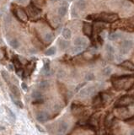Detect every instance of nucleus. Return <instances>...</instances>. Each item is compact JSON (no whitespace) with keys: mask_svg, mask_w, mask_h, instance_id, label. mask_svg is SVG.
<instances>
[{"mask_svg":"<svg viewBox=\"0 0 134 135\" xmlns=\"http://www.w3.org/2000/svg\"><path fill=\"white\" fill-rule=\"evenodd\" d=\"M112 84L116 90L133 89L134 85V75L124 74V75L116 76L112 80Z\"/></svg>","mask_w":134,"mask_h":135,"instance_id":"obj_1","label":"nucleus"},{"mask_svg":"<svg viewBox=\"0 0 134 135\" xmlns=\"http://www.w3.org/2000/svg\"><path fill=\"white\" fill-rule=\"evenodd\" d=\"M119 19L118 14H97V17H96V20H99V21H103V22H114Z\"/></svg>","mask_w":134,"mask_h":135,"instance_id":"obj_2","label":"nucleus"},{"mask_svg":"<svg viewBox=\"0 0 134 135\" xmlns=\"http://www.w3.org/2000/svg\"><path fill=\"white\" fill-rule=\"evenodd\" d=\"M13 13L16 18L22 22H26L28 20V15H27L26 12L22 8H17V9H14L13 10Z\"/></svg>","mask_w":134,"mask_h":135,"instance_id":"obj_3","label":"nucleus"},{"mask_svg":"<svg viewBox=\"0 0 134 135\" xmlns=\"http://www.w3.org/2000/svg\"><path fill=\"white\" fill-rule=\"evenodd\" d=\"M134 100V96L133 95H125V96L121 97L120 100H118L117 101L116 107H127V106L130 105L133 102Z\"/></svg>","mask_w":134,"mask_h":135,"instance_id":"obj_4","label":"nucleus"},{"mask_svg":"<svg viewBox=\"0 0 134 135\" xmlns=\"http://www.w3.org/2000/svg\"><path fill=\"white\" fill-rule=\"evenodd\" d=\"M133 46V41H130V40H126L121 43V53L122 55H126L129 53V51L132 49Z\"/></svg>","mask_w":134,"mask_h":135,"instance_id":"obj_5","label":"nucleus"},{"mask_svg":"<svg viewBox=\"0 0 134 135\" xmlns=\"http://www.w3.org/2000/svg\"><path fill=\"white\" fill-rule=\"evenodd\" d=\"M27 9H28L29 14H30L31 16H37L41 14V9H38V8L35 6V3H30V4L28 6Z\"/></svg>","mask_w":134,"mask_h":135,"instance_id":"obj_6","label":"nucleus"},{"mask_svg":"<svg viewBox=\"0 0 134 135\" xmlns=\"http://www.w3.org/2000/svg\"><path fill=\"white\" fill-rule=\"evenodd\" d=\"M83 34L86 35V36H90L92 35V32H93V27H92V25L88 22L83 23Z\"/></svg>","mask_w":134,"mask_h":135,"instance_id":"obj_7","label":"nucleus"},{"mask_svg":"<svg viewBox=\"0 0 134 135\" xmlns=\"http://www.w3.org/2000/svg\"><path fill=\"white\" fill-rule=\"evenodd\" d=\"M71 110H72V113L74 114V116H80L81 114H83V108L82 107H80V106L79 105H74L72 106V107H71Z\"/></svg>","mask_w":134,"mask_h":135,"instance_id":"obj_8","label":"nucleus"},{"mask_svg":"<svg viewBox=\"0 0 134 135\" xmlns=\"http://www.w3.org/2000/svg\"><path fill=\"white\" fill-rule=\"evenodd\" d=\"M36 120L40 122H45L48 120V114L45 111H41L36 115Z\"/></svg>","mask_w":134,"mask_h":135,"instance_id":"obj_9","label":"nucleus"},{"mask_svg":"<svg viewBox=\"0 0 134 135\" xmlns=\"http://www.w3.org/2000/svg\"><path fill=\"white\" fill-rule=\"evenodd\" d=\"M120 66L122 68H125L126 69L131 70V71H134V63H133V62L128 61V60L122 62V63L120 64Z\"/></svg>","mask_w":134,"mask_h":135,"instance_id":"obj_10","label":"nucleus"},{"mask_svg":"<svg viewBox=\"0 0 134 135\" xmlns=\"http://www.w3.org/2000/svg\"><path fill=\"white\" fill-rule=\"evenodd\" d=\"M67 12H68V4L64 2L63 4L61 6L59 9H58V14H59L60 17H64L66 15Z\"/></svg>","mask_w":134,"mask_h":135,"instance_id":"obj_11","label":"nucleus"},{"mask_svg":"<svg viewBox=\"0 0 134 135\" xmlns=\"http://www.w3.org/2000/svg\"><path fill=\"white\" fill-rule=\"evenodd\" d=\"M75 46H82V47H85L87 45V41L86 40H84L82 37H78L76 38L74 41Z\"/></svg>","mask_w":134,"mask_h":135,"instance_id":"obj_12","label":"nucleus"},{"mask_svg":"<svg viewBox=\"0 0 134 135\" xmlns=\"http://www.w3.org/2000/svg\"><path fill=\"white\" fill-rule=\"evenodd\" d=\"M102 106H103V101H102L101 95H98V96H96L95 101H94V107L99 108L101 107Z\"/></svg>","mask_w":134,"mask_h":135,"instance_id":"obj_13","label":"nucleus"},{"mask_svg":"<svg viewBox=\"0 0 134 135\" xmlns=\"http://www.w3.org/2000/svg\"><path fill=\"white\" fill-rule=\"evenodd\" d=\"M68 123L65 122H62L59 124V128H58V129H59L60 134H65V133L67 132V130H68Z\"/></svg>","mask_w":134,"mask_h":135,"instance_id":"obj_14","label":"nucleus"},{"mask_svg":"<svg viewBox=\"0 0 134 135\" xmlns=\"http://www.w3.org/2000/svg\"><path fill=\"white\" fill-rule=\"evenodd\" d=\"M10 90H11V92L13 93V95L16 97V98H20V92L17 86L10 85Z\"/></svg>","mask_w":134,"mask_h":135,"instance_id":"obj_15","label":"nucleus"},{"mask_svg":"<svg viewBox=\"0 0 134 135\" xmlns=\"http://www.w3.org/2000/svg\"><path fill=\"white\" fill-rule=\"evenodd\" d=\"M121 35L120 33H116V32H114V33H110L109 34L108 36V39L110 41H116V40H119L121 38Z\"/></svg>","mask_w":134,"mask_h":135,"instance_id":"obj_16","label":"nucleus"},{"mask_svg":"<svg viewBox=\"0 0 134 135\" xmlns=\"http://www.w3.org/2000/svg\"><path fill=\"white\" fill-rule=\"evenodd\" d=\"M62 35L65 39L68 40V39H70L71 36H72V32H71L69 29H63V30H62Z\"/></svg>","mask_w":134,"mask_h":135,"instance_id":"obj_17","label":"nucleus"},{"mask_svg":"<svg viewBox=\"0 0 134 135\" xmlns=\"http://www.w3.org/2000/svg\"><path fill=\"white\" fill-rule=\"evenodd\" d=\"M76 5L80 10H84L85 8H86V2L84 0H78Z\"/></svg>","mask_w":134,"mask_h":135,"instance_id":"obj_18","label":"nucleus"},{"mask_svg":"<svg viewBox=\"0 0 134 135\" xmlns=\"http://www.w3.org/2000/svg\"><path fill=\"white\" fill-rule=\"evenodd\" d=\"M10 97H11V100H12V101H13V102L14 103V105H15L17 107L20 108V109H22L24 106H23V103L21 102V101L14 98V97L13 96V95H10Z\"/></svg>","mask_w":134,"mask_h":135,"instance_id":"obj_19","label":"nucleus"},{"mask_svg":"<svg viewBox=\"0 0 134 135\" xmlns=\"http://www.w3.org/2000/svg\"><path fill=\"white\" fill-rule=\"evenodd\" d=\"M43 72L44 74L47 76H48L50 74V67H49V60H47L45 62V64H44L43 67Z\"/></svg>","mask_w":134,"mask_h":135,"instance_id":"obj_20","label":"nucleus"},{"mask_svg":"<svg viewBox=\"0 0 134 135\" xmlns=\"http://www.w3.org/2000/svg\"><path fill=\"white\" fill-rule=\"evenodd\" d=\"M59 46H60L61 49L65 50L69 47V42L66 40H60L59 41Z\"/></svg>","mask_w":134,"mask_h":135,"instance_id":"obj_21","label":"nucleus"},{"mask_svg":"<svg viewBox=\"0 0 134 135\" xmlns=\"http://www.w3.org/2000/svg\"><path fill=\"white\" fill-rule=\"evenodd\" d=\"M39 87H40V89H41V90H47L48 87H49V83H48V81H47V80H42L40 82Z\"/></svg>","mask_w":134,"mask_h":135,"instance_id":"obj_22","label":"nucleus"},{"mask_svg":"<svg viewBox=\"0 0 134 135\" xmlns=\"http://www.w3.org/2000/svg\"><path fill=\"white\" fill-rule=\"evenodd\" d=\"M101 98H102V101H103V103H108L109 101H111V97L108 94H106V93L101 95Z\"/></svg>","mask_w":134,"mask_h":135,"instance_id":"obj_23","label":"nucleus"},{"mask_svg":"<svg viewBox=\"0 0 134 135\" xmlns=\"http://www.w3.org/2000/svg\"><path fill=\"white\" fill-rule=\"evenodd\" d=\"M52 39H53V35H52V33H47V34H45V36H44V40L47 43L51 42Z\"/></svg>","mask_w":134,"mask_h":135,"instance_id":"obj_24","label":"nucleus"},{"mask_svg":"<svg viewBox=\"0 0 134 135\" xmlns=\"http://www.w3.org/2000/svg\"><path fill=\"white\" fill-rule=\"evenodd\" d=\"M13 63H14V66L15 68H17V70L19 68H21V63L20 62V60H19L18 57H14V58L13 60Z\"/></svg>","mask_w":134,"mask_h":135,"instance_id":"obj_25","label":"nucleus"},{"mask_svg":"<svg viewBox=\"0 0 134 135\" xmlns=\"http://www.w3.org/2000/svg\"><path fill=\"white\" fill-rule=\"evenodd\" d=\"M5 110H6V112L8 113V115H9V117L10 118H12V119H14V120H15V119H16V117H15V115H14V113L11 111V110L9 109V107H5Z\"/></svg>","mask_w":134,"mask_h":135,"instance_id":"obj_26","label":"nucleus"},{"mask_svg":"<svg viewBox=\"0 0 134 135\" xmlns=\"http://www.w3.org/2000/svg\"><path fill=\"white\" fill-rule=\"evenodd\" d=\"M55 53H56V47H54L48 48V50H47V52H46V55L47 56H52Z\"/></svg>","mask_w":134,"mask_h":135,"instance_id":"obj_27","label":"nucleus"},{"mask_svg":"<svg viewBox=\"0 0 134 135\" xmlns=\"http://www.w3.org/2000/svg\"><path fill=\"white\" fill-rule=\"evenodd\" d=\"M1 74H2V76H3V80H4L9 84H9L10 80H9V74H8V73L6 72V71H2V72H1Z\"/></svg>","mask_w":134,"mask_h":135,"instance_id":"obj_28","label":"nucleus"},{"mask_svg":"<svg viewBox=\"0 0 134 135\" xmlns=\"http://www.w3.org/2000/svg\"><path fill=\"white\" fill-rule=\"evenodd\" d=\"M111 73H112V68L110 67H106L103 69V74H104V75H106V76L110 75Z\"/></svg>","mask_w":134,"mask_h":135,"instance_id":"obj_29","label":"nucleus"},{"mask_svg":"<svg viewBox=\"0 0 134 135\" xmlns=\"http://www.w3.org/2000/svg\"><path fill=\"white\" fill-rule=\"evenodd\" d=\"M32 97L34 98L35 100L36 99H41V97H42V95H41V93L38 90H35L34 92L32 93Z\"/></svg>","mask_w":134,"mask_h":135,"instance_id":"obj_30","label":"nucleus"},{"mask_svg":"<svg viewBox=\"0 0 134 135\" xmlns=\"http://www.w3.org/2000/svg\"><path fill=\"white\" fill-rule=\"evenodd\" d=\"M95 94V87L89 86L88 88V95H89V96H93Z\"/></svg>","mask_w":134,"mask_h":135,"instance_id":"obj_31","label":"nucleus"},{"mask_svg":"<svg viewBox=\"0 0 134 135\" xmlns=\"http://www.w3.org/2000/svg\"><path fill=\"white\" fill-rule=\"evenodd\" d=\"M79 95H80V96L83 97V98H84V97H86V96H89V95H88V88L81 89Z\"/></svg>","mask_w":134,"mask_h":135,"instance_id":"obj_32","label":"nucleus"},{"mask_svg":"<svg viewBox=\"0 0 134 135\" xmlns=\"http://www.w3.org/2000/svg\"><path fill=\"white\" fill-rule=\"evenodd\" d=\"M10 46H11L13 48H18L19 46H20V43H19V41L16 40V39H14V40H12L10 41Z\"/></svg>","mask_w":134,"mask_h":135,"instance_id":"obj_33","label":"nucleus"},{"mask_svg":"<svg viewBox=\"0 0 134 135\" xmlns=\"http://www.w3.org/2000/svg\"><path fill=\"white\" fill-rule=\"evenodd\" d=\"M106 53H115V49L113 48L112 46L110 44H107L106 46Z\"/></svg>","mask_w":134,"mask_h":135,"instance_id":"obj_34","label":"nucleus"},{"mask_svg":"<svg viewBox=\"0 0 134 135\" xmlns=\"http://www.w3.org/2000/svg\"><path fill=\"white\" fill-rule=\"evenodd\" d=\"M94 79H95V74L93 73H88V74H86V75H85V80L87 81H91Z\"/></svg>","mask_w":134,"mask_h":135,"instance_id":"obj_35","label":"nucleus"},{"mask_svg":"<svg viewBox=\"0 0 134 135\" xmlns=\"http://www.w3.org/2000/svg\"><path fill=\"white\" fill-rule=\"evenodd\" d=\"M32 1L35 5L39 6H42L45 3V0H32Z\"/></svg>","mask_w":134,"mask_h":135,"instance_id":"obj_36","label":"nucleus"},{"mask_svg":"<svg viewBox=\"0 0 134 135\" xmlns=\"http://www.w3.org/2000/svg\"><path fill=\"white\" fill-rule=\"evenodd\" d=\"M83 47L82 46H76V47H74V50H73V52L75 53H80L81 51H82V49H83Z\"/></svg>","mask_w":134,"mask_h":135,"instance_id":"obj_37","label":"nucleus"},{"mask_svg":"<svg viewBox=\"0 0 134 135\" xmlns=\"http://www.w3.org/2000/svg\"><path fill=\"white\" fill-rule=\"evenodd\" d=\"M114 57V53H107V59L109 61H113Z\"/></svg>","mask_w":134,"mask_h":135,"instance_id":"obj_38","label":"nucleus"},{"mask_svg":"<svg viewBox=\"0 0 134 135\" xmlns=\"http://www.w3.org/2000/svg\"><path fill=\"white\" fill-rule=\"evenodd\" d=\"M95 27H96L95 30H97L98 32L102 31V30H103V29H104V26H96Z\"/></svg>","mask_w":134,"mask_h":135,"instance_id":"obj_39","label":"nucleus"},{"mask_svg":"<svg viewBox=\"0 0 134 135\" xmlns=\"http://www.w3.org/2000/svg\"><path fill=\"white\" fill-rule=\"evenodd\" d=\"M85 85V83H83V84H79L78 86L76 87V90H75V91H79V90H81V89L83 88V86Z\"/></svg>","mask_w":134,"mask_h":135,"instance_id":"obj_40","label":"nucleus"},{"mask_svg":"<svg viewBox=\"0 0 134 135\" xmlns=\"http://www.w3.org/2000/svg\"><path fill=\"white\" fill-rule=\"evenodd\" d=\"M128 23H129L130 26H131L132 27H133V28H134V17H133L132 19H130L129 21H128Z\"/></svg>","mask_w":134,"mask_h":135,"instance_id":"obj_41","label":"nucleus"},{"mask_svg":"<svg viewBox=\"0 0 134 135\" xmlns=\"http://www.w3.org/2000/svg\"><path fill=\"white\" fill-rule=\"evenodd\" d=\"M21 87H22V89L25 91H26L27 90H28V86H27V84H26V83H22V84H21Z\"/></svg>","mask_w":134,"mask_h":135,"instance_id":"obj_42","label":"nucleus"},{"mask_svg":"<svg viewBox=\"0 0 134 135\" xmlns=\"http://www.w3.org/2000/svg\"><path fill=\"white\" fill-rule=\"evenodd\" d=\"M98 41H99V43H100V44H103V39H102L101 38V37H100V36H98Z\"/></svg>","mask_w":134,"mask_h":135,"instance_id":"obj_43","label":"nucleus"},{"mask_svg":"<svg viewBox=\"0 0 134 135\" xmlns=\"http://www.w3.org/2000/svg\"><path fill=\"white\" fill-rule=\"evenodd\" d=\"M17 2H19V3H24L26 1V0H16Z\"/></svg>","mask_w":134,"mask_h":135,"instance_id":"obj_44","label":"nucleus"},{"mask_svg":"<svg viewBox=\"0 0 134 135\" xmlns=\"http://www.w3.org/2000/svg\"><path fill=\"white\" fill-rule=\"evenodd\" d=\"M36 127H37V128H38V129H39V131H41V132H43V130H42V128H40V127H39L38 125H37Z\"/></svg>","mask_w":134,"mask_h":135,"instance_id":"obj_45","label":"nucleus"},{"mask_svg":"<svg viewBox=\"0 0 134 135\" xmlns=\"http://www.w3.org/2000/svg\"><path fill=\"white\" fill-rule=\"evenodd\" d=\"M51 1L52 2V3H55V2H57L58 0H51Z\"/></svg>","mask_w":134,"mask_h":135,"instance_id":"obj_46","label":"nucleus"},{"mask_svg":"<svg viewBox=\"0 0 134 135\" xmlns=\"http://www.w3.org/2000/svg\"><path fill=\"white\" fill-rule=\"evenodd\" d=\"M131 134H132V135H134V131H133V132L131 133Z\"/></svg>","mask_w":134,"mask_h":135,"instance_id":"obj_47","label":"nucleus"},{"mask_svg":"<svg viewBox=\"0 0 134 135\" xmlns=\"http://www.w3.org/2000/svg\"><path fill=\"white\" fill-rule=\"evenodd\" d=\"M129 1H131V2H133V3H134V0H129Z\"/></svg>","mask_w":134,"mask_h":135,"instance_id":"obj_48","label":"nucleus"},{"mask_svg":"<svg viewBox=\"0 0 134 135\" xmlns=\"http://www.w3.org/2000/svg\"><path fill=\"white\" fill-rule=\"evenodd\" d=\"M133 88H134V85H133Z\"/></svg>","mask_w":134,"mask_h":135,"instance_id":"obj_49","label":"nucleus"},{"mask_svg":"<svg viewBox=\"0 0 134 135\" xmlns=\"http://www.w3.org/2000/svg\"><path fill=\"white\" fill-rule=\"evenodd\" d=\"M70 1H72V0H70Z\"/></svg>","mask_w":134,"mask_h":135,"instance_id":"obj_50","label":"nucleus"},{"mask_svg":"<svg viewBox=\"0 0 134 135\" xmlns=\"http://www.w3.org/2000/svg\"><path fill=\"white\" fill-rule=\"evenodd\" d=\"M133 117H134V116H133Z\"/></svg>","mask_w":134,"mask_h":135,"instance_id":"obj_51","label":"nucleus"}]
</instances>
